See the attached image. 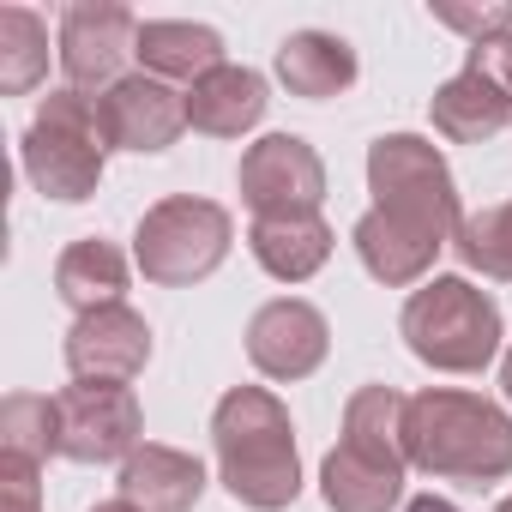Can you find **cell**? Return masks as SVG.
<instances>
[{
  "instance_id": "1",
  "label": "cell",
  "mask_w": 512,
  "mask_h": 512,
  "mask_svg": "<svg viewBox=\"0 0 512 512\" xmlns=\"http://www.w3.org/2000/svg\"><path fill=\"white\" fill-rule=\"evenodd\" d=\"M211 440H217V476L241 506L278 512L302 494L296 428H290V410L272 392L235 386L211 416Z\"/></svg>"
},
{
  "instance_id": "2",
  "label": "cell",
  "mask_w": 512,
  "mask_h": 512,
  "mask_svg": "<svg viewBox=\"0 0 512 512\" xmlns=\"http://www.w3.org/2000/svg\"><path fill=\"white\" fill-rule=\"evenodd\" d=\"M404 452L428 476L500 482L512 476V416L476 392H416L404 404Z\"/></svg>"
},
{
  "instance_id": "3",
  "label": "cell",
  "mask_w": 512,
  "mask_h": 512,
  "mask_svg": "<svg viewBox=\"0 0 512 512\" xmlns=\"http://www.w3.org/2000/svg\"><path fill=\"white\" fill-rule=\"evenodd\" d=\"M404 344L440 374H482L500 350V308L464 278H434L404 302Z\"/></svg>"
},
{
  "instance_id": "4",
  "label": "cell",
  "mask_w": 512,
  "mask_h": 512,
  "mask_svg": "<svg viewBox=\"0 0 512 512\" xmlns=\"http://www.w3.org/2000/svg\"><path fill=\"white\" fill-rule=\"evenodd\" d=\"M368 187H374V211H386L392 223H410L422 235L452 241L458 235V187L446 157L416 139V133H386L368 151Z\"/></svg>"
},
{
  "instance_id": "5",
  "label": "cell",
  "mask_w": 512,
  "mask_h": 512,
  "mask_svg": "<svg viewBox=\"0 0 512 512\" xmlns=\"http://www.w3.org/2000/svg\"><path fill=\"white\" fill-rule=\"evenodd\" d=\"M103 121H97V97L79 91H55L43 97L31 133H25V175L49 193V199H91L103 181Z\"/></svg>"
},
{
  "instance_id": "6",
  "label": "cell",
  "mask_w": 512,
  "mask_h": 512,
  "mask_svg": "<svg viewBox=\"0 0 512 512\" xmlns=\"http://www.w3.org/2000/svg\"><path fill=\"white\" fill-rule=\"evenodd\" d=\"M229 253V211L211 199H163L139 217L133 260L151 284H199Z\"/></svg>"
},
{
  "instance_id": "7",
  "label": "cell",
  "mask_w": 512,
  "mask_h": 512,
  "mask_svg": "<svg viewBox=\"0 0 512 512\" xmlns=\"http://www.w3.org/2000/svg\"><path fill=\"white\" fill-rule=\"evenodd\" d=\"M241 199H247L253 217L320 211V199H326V163L314 157L308 139L272 133L260 145H247V157H241Z\"/></svg>"
},
{
  "instance_id": "8",
  "label": "cell",
  "mask_w": 512,
  "mask_h": 512,
  "mask_svg": "<svg viewBox=\"0 0 512 512\" xmlns=\"http://www.w3.org/2000/svg\"><path fill=\"white\" fill-rule=\"evenodd\" d=\"M61 410V458L73 464H109V458H133L139 452V398L127 386H97L79 380L55 398Z\"/></svg>"
},
{
  "instance_id": "9",
  "label": "cell",
  "mask_w": 512,
  "mask_h": 512,
  "mask_svg": "<svg viewBox=\"0 0 512 512\" xmlns=\"http://www.w3.org/2000/svg\"><path fill=\"white\" fill-rule=\"evenodd\" d=\"M139 49V19L127 7H97V0H79L61 19V73L67 85L85 97V91H109L121 85L127 73V55Z\"/></svg>"
},
{
  "instance_id": "10",
  "label": "cell",
  "mask_w": 512,
  "mask_h": 512,
  "mask_svg": "<svg viewBox=\"0 0 512 512\" xmlns=\"http://www.w3.org/2000/svg\"><path fill=\"white\" fill-rule=\"evenodd\" d=\"M97 121H103V139L115 151H163L187 127V97L151 73H133L97 97Z\"/></svg>"
},
{
  "instance_id": "11",
  "label": "cell",
  "mask_w": 512,
  "mask_h": 512,
  "mask_svg": "<svg viewBox=\"0 0 512 512\" xmlns=\"http://www.w3.org/2000/svg\"><path fill=\"white\" fill-rule=\"evenodd\" d=\"M145 362H151V326H145L133 308L79 314L73 332H67V368H73V380L127 386Z\"/></svg>"
},
{
  "instance_id": "12",
  "label": "cell",
  "mask_w": 512,
  "mask_h": 512,
  "mask_svg": "<svg viewBox=\"0 0 512 512\" xmlns=\"http://www.w3.org/2000/svg\"><path fill=\"white\" fill-rule=\"evenodd\" d=\"M326 344H332V332H326L320 308H308L296 296L266 302L260 314H253V326H247V356H253V368L272 374V380L314 374L326 362Z\"/></svg>"
},
{
  "instance_id": "13",
  "label": "cell",
  "mask_w": 512,
  "mask_h": 512,
  "mask_svg": "<svg viewBox=\"0 0 512 512\" xmlns=\"http://www.w3.org/2000/svg\"><path fill=\"white\" fill-rule=\"evenodd\" d=\"M205 494V464L175 446H139L121 464V500L139 512H193Z\"/></svg>"
},
{
  "instance_id": "14",
  "label": "cell",
  "mask_w": 512,
  "mask_h": 512,
  "mask_svg": "<svg viewBox=\"0 0 512 512\" xmlns=\"http://www.w3.org/2000/svg\"><path fill=\"white\" fill-rule=\"evenodd\" d=\"M266 115V79L247 67H217L199 85H187V127L211 133V139H241L253 121Z\"/></svg>"
},
{
  "instance_id": "15",
  "label": "cell",
  "mask_w": 512,
  "mask_h": 512,
  "mask_svg": "<svg viewBox=\"0 0 512 512\" xmlns=\"http://www.w3.org/2000/svg\"><path fill=\"white\" fill-rule=\"evenodd\" d=\"M247 247H253V260H260L272 278L302 284V278H314L332 260V229L320 223V211H302V217H253Z\"/></svg>"
},
{
  "instance_id": "16",
  "label": "cell",
  "mask_w": 512,
  "mask_h": 512,
  "mask_svg": "<svg viewBox=\"0 0 512 512\" xmlns=\"http://www.w3.org/2000/svg\"><path fill=\"white\" fill-rule=\"evenodd\" d=\"M139 61H145V73L151 79H187V85H199L205 73H217L223 67V37L211 31V25H187V19H145L139 25V49H133Z\"/></svg>"
},
{
  "instance_id": "17",
  "label": "cell",
  "mask_w": 512,
  "mask_h": 512,
  "mask_svg": "<svg viewBox=\"0 0 512 512\" xmlns=\"http://www.w3.org/2000/svg\"><path fill=\"white\" fill-rule=\"evenodd\" d=\"M55 290L67 308L79 314H97V308H121V290H127V260H121V247L103 241V235H85L61 253V266H55Z\"/></svg>"
},
{
  "instance_id": "18",
  "label": "cell",
  "mask_w": 512,
  "mask_h": 512,
  "mask_svg": "<svg viewBox=\"0 0 512 512\" xmlns=\"http://www.w3.org/2000/svg\"><path fill=\"white\" fill-rule=\"evenodd\" d=\"M446 241L440 235H422L410 223H392L386 211H368L356 223V253H362V266L380 278V284H416L428 266H434V253Z\"/></svg>"
},
{
  "instance_id": "19",
  "label": "cell",
  "mask_w": 512,
  "mask_h": 512,
  "mask_svg": "<svg viewBox=\"0 0 512 512\" xmlns=\"http://www.w3.org/2000/svg\"><path fill=\"white\" fill-rule=\"evenodd\" d=\"M278 79L296 91V97H338L356 85V49L332 31H296L284 49H278Z\"/></svg>"
},
{
  "instance_id": "20",
  "label": "cell",
  "mask_w": 512,
  "mask_h": 512,
  "mask_svg": "<svg viewBox=\"0 0 512 512\" xmlns=\"http://www.w3.org/2000/svg\"><path fill=\"white\" fill-rule=\"evenodd\" d=\"M434 133H446L452 145H482V139H494L506 121H512V97H500L482 73H458V79H446L440 91H434Z\"/></svg>"
},
{
  "instance_id": "21",
  "label": "cell",
  "mask_w": 512,
  "mask_h": 512,
  "mask_svg": "<svg viewBox=\"0 0 512 512\" xmlns=\"http://www.w3.org/2000/svg\"><path fill=\"white\" fill-rule=\"evenodd\" d=\"M320 488H326V506L332 512H386L404 494V464H386L374 452L338 446V452H326Z\"/></svg>"
},
{
  "instance_id": "22",
  "label": "cell",
  "mask_w": 512,
  "mask_h": 512,
  "mask_svg": "<svg viewBox=\"0 0 512 512\" xmlns=\"http://www.w3.org/2000/svg\"><path fill=\"white\" fill-rule=\"evenodd\" d=\"M404 404L410 398H398L392 386H362L350 398V410H344V446L374 452L386 464H410V452H404Z\"/></svg>"
},
{
  "instance_id": "23",
  "label": "cell",
  "mask_w": 512,
  "mask_h": 512,
  "mask_svg": "<svg viewBox=\"0 0 512 512\" xmlns=\"http://www.w3.org/2000/svg\"><path fill=\"white\" fill-rule=\"evenodd\" d=\"M49 452H61V410H55V398L13 392L7 404H0V458L43 464Z\"/></svg>"
},
{
  "instance_id": "24",
  "label": "cell",
  "mask_w": 512,
  "mask_h": 512,
  "mask_svg": "<svg viewBox=\"0 0 512 512\" xmlns=\"http://www.w3.org/2000/svg\"><path fill=\"white\" fill-rule=\"evenodd\" d=\"M49 73V31L25 7H0V91H31Z\"/></svg>"
},
{
  "instance_id": "25",
  "label": "cell",
  "mask_w": 512,
  "mask_h": 512,
  "mask_svg": "<svg viewBox=\"0 0 512 512\" xmlns=\"http://www.w3.org/2000/svg\"><path fill=\"white\" fill-rule=\"evenodd\" d=\"M452 247H458V260H464L470 272H482V278H512V199H506V205H488V211H476V217H464L458 235H452Z\"/></svg>"
},
{
  "instance_id": "26",
  "label": "cell",
  "mask_w": 512,
  "mask_h": 512,
  "mask_svg": "<svg viewBox=\"0 0 512 512\" xmlns=\"http://www.w3.org/2000/svg\"><path fill=\"white\" fill-rule=\"evenodd\" d=\"M434 19L446 31H464L470 43H488V37L512 31V0H494V7H434Z\"/></svg>"
},
{
  "instance_id": "27",
  "label": "cell",
  "mask_w": 512,
  "mask_h": 512,
  "mask_svg": "<svg viewBox=\"0 0 512 512\" xmlns=\"http://www.w3.org/2000/svg\"><path fill=\"white\" fill-rule=\"evenodd\" d=\"M470 73H482L500 97H512V31H500V37H488V43H470V61H464Z\"/></svg>"
},
{
  "instance_id": "28",
  "label": "cell",
  "mask_w": 512,
  "mask_h": 512,
  "mask_svg": "<svg viewBox=\"0 0 512 512\" xmlns=\"http://www.w3.org/2000/svg\"><path fill=\"white\" fill-rule=\"evenodd\" d=\"M0 512H43V500H37V464L0 458Z\"/></svg>"
},
{
  "instance_id": "29",
  "label": "cell",
  "mask_w": 512,
  "mask_h": 512,
  "mask_svg": "<svg viewBox=\"0 0 512 512\" xmlns=\"http://www.w3.org/2000/svg\"><path fill=\"white\" fill-rule=\"evenodd\" d=\"M404 512H458V506H452V500H440V494H422V500H410Z\"/></svg>"
},
{
  "instance_id": "30",
  "label": "cell",
  "mask_w": 512,
  "mask_h": 512,
  "mask_svg": "<svg viewBox=\"0 0 512 512\" xmlns=\"http://www.w3.org/2000/svg\"><path fill=\"white\" fill-rule=\"evenodd\" d=\"M500 386H506V398H512V350H506V362H500Z\"/></svg>"
},
{
  "instance_id": "31",
  "label": "cell",
  "mask_w": 512,
  "mask_h": 512,
  "mask_svg": "<svg viewBox=\"0 0 512 512\" xmlns=\"http://www.w3.org/2000/svg\"><path fill=\"white\" fill-rule=\"evenodd\" d=\"M91 512H139V506H127V500H109V506H91Z\"/></svg>"
},
{
  "instance_id": "32",
  "label": "cell",
  "mask_w": 512,
  "mask_h": 512,
  "mask_svg": "<svg viewBox=\"0 0 512 512\" xmlns=\"http://www.w3.org/2000/svg\"><path fill=\"white\" fill-rule=\"evenodd\" d=\"M500 512H512V494H506V500H500Z\"/></svg>"
}]
</instances>
